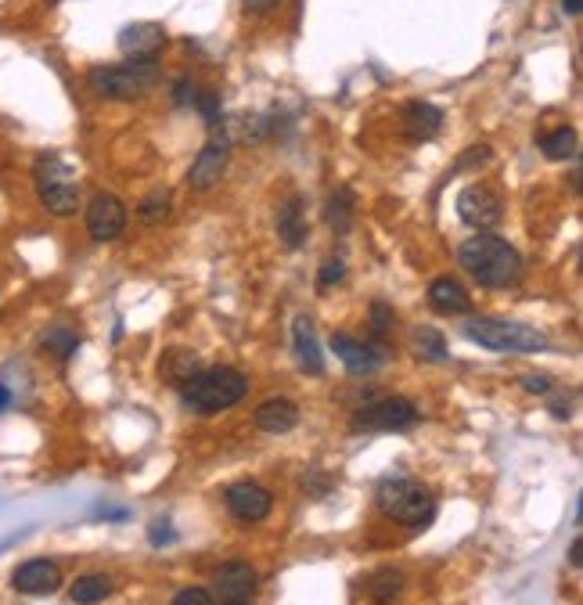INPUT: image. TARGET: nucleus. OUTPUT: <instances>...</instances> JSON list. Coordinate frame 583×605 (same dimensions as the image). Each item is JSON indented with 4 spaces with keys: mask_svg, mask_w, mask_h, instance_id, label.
<instances>
[{
    "mask_svg": "<svg viewBox=\"0 0 583 605\" xmlns=\"http://www.w3.org/2000/svg\"><path fill=\"white\" fill-rule=\"evenodd\" d=\"M461 267L483 285V289H508L522 278V256L512 242L479 231L476 238L461 242Z\"/></svg>",
    "mask_w": 583,
    "mask_h": 605,
    "instance_id": "nucleus-1",
    "label": "nucleus"
},
{
    "mask_svg": "<svg viewBox=\"0 0 583 605\" xmlns=\"http://www.w3.org/2000/svg\"><path fill=\"white\" fill-rule=\"evenodd\" d=\"M375 505L382 515H389L393 523L411 526V530H422L432 523L436 515V497L429 487L414 483V479H382L375 490Z\"/></svg>",
    "mask_w": 583,
    "mask_h": 605,
    "instance_id": "nucleus-2",
    "label": "nucleus"
},
{
    "mask_svg": "<svg viewBox=\"0 0 583 605\" xmlns=\"http://www.w3.org/2000/svg\"><path fill=\"white\" fill-rule=\"evenodd\" d=\"M184 400H188L195 411L202 415H216V411H227V407L242 404V397L249 393V379L242 371L234 368H202L195 379L184 382Z\"/></svg>",
    "mask_w": 583,
    "mask_h": 605,
    "instance_id": "nucleus-3",
    "label": "nucleus"
},
{
    "mask_svg": "<svg viewBox=\"0 0 583 605\" xmlns=\"http://www.w3.org/2000/svg\"><path fill=\"white\" fill-rule=\"evenodd\" d=\"M465 335L472 343L486 346L497 353H540L548 350V335L537 332L533 325L519 321H497V317H472L465 325Z\"/></svg>",
    "mask_w": 583,
    "mask_h": 605,
    "instance_id": "nucleus-4",
    "label": "nucleus"
},
{
    "mask_svg": "<svg viewBox=\"0 0 583 605\" xmlns=\"http://www.w3.org/2000/svg\"><path fill=\"white\" fill-rule=\"evenodd\" d=\"M155 80H159L155 62L98 65V69H90V91L98 94V98H112V101L141 98L144 91H152Z\"/></svg>",
    "mask_w": 583,
    "mask_h": 605,
    "instance_id": "nucleus-5",
    "label": "nucleus"
},
{
    "mask_svg": "<svg viewBox=\"0 0 583 605\" xmlns=\"http://www.w3.org/2000/svg\"><path fill=\"white\" fill-rule=\"evenodd\" d=\"M36 188H40V202L51 209L54 217H72L76 206H80V184H76V173L54 159V155H44L36 163Z\"/></svg>",
    "mask_w": 583,
    "mask_h": 605,
    "instance_id": "nucleus-6",
    "label": "nucleus"
},
{
    "mask_svg": "<svg viewBox=\"0 0 583 605\" xmlns=\"http://www.w3.org/2000/svg\"><path fill=\"white\" fill-rule=\"evenodd\" d=\"M418 422V407L407 397H382L371 400L368 407L357 411V429H368V433H400V429H411Z\"/></svg>",
    "mask_w": 583,
    "mask_h": 605,
    "instance_id": "nucleus-7",
    "label": "nucleus"
},
{
    "mask_svg": "<svg viewBox=\"0 0 583 605\" xmlns=\"http://www.w3.org/2000/svg\"><path fill=\"white\" fill-rule=\"evenodd\" d=\"M224 505L238 523H263L270 515V508H274V494H270L263 483H252L249 479V483H234V487H227Z\"/></svg>",
    "mask_w": 583,
    "mask_h": 605,
    "instance_id": "nucleus-8",
    "label": "nucleus"
},
{
    "mask_svg": "<svg viewBox=\"0 0 583 605\" xmlns=\"http://www.w3.org/2000/svg\"><path fill=\"white\" fill-rule=\"evenodd\" d=\"M501 213H504L501 199H497L490 188H483V184H468L458 195V217L465 220L468 227H476V231L497 227L501 224Z\"/></svg>",
    "mask_w": 583,
    "mask_h": 605,
    "instance_id": "nucleus-9",
    "label": "nucleus"
},
{
    "mask_svg": "<svg viewBox=\"0 0 583 605\" xmlns=\"http://www.w3.org/2000/svg\"><path fill=\"white\" fill-rule=\"evenodd\" d=\"M126 206L116 199V195H98L90 199L87 206V231L94 242H116L119 235L126 231Z\"/></svg>",
    "mask_w": 583,
    "mask_h": 605,
    "instance_id": "nucleus-10",
    "label": "nucleus"
},
{
    "mask_svg": "<svg viewBox=\"0 0 583 605\" xmlns=\"http://www.w3.org/2000/svg\"><path fill=\"white\" fill-rule=\"evenodd\" d=\"M119 47L130 62H155L166 47V29L159 22H134L119 33Z\"/></svg>",
    "mask_w": 583,
    "mask_h": 605,
    "instance_id": "nucleus-11",
    "label": "nucleus"
},
{
    "mask_svg": "<svg viewBox=\"0 0 583 605\" xmlns=\"http://www.w3.org/2000/svg\"><path fill=\"white\" fill-rule=\"evenodd\" d=\"M58 584H62V569L51 559L22 562L15 569V577H11V587L18 595H51V591H58Z\"/></svg>",
    "mask_w": 583,
    "mask_h": 605,
    "instance_id": "nucleus-12",
    "label": "nucleus"
},
{
    "mask_svg": "<svg viewBox=\"0 0 583 605\" xmlns=\"http://www.w3.org/2000/svg\"><path fill=\"white\" fill-rule=\"evenodd\" d=\"M332 350L339 353V361L346 364L350 375H375L382 364H386V353L371 343H360L350 335H332Z\"/></svg>",
    "mask_w": 583,
    "mask_h": 605,
    "instance_id": "nucleus-13",
    "label": "nucleus"
},
{
    "mask_svg": "<svg viewBox=\"0 0 583 605\" xmlns=\"http://www.w3.org/2000/svg\"><path fill=\"white\" fill-rule=\"evenodd\" d=\"M227 155H231V148H227V141H209L202 152H198V159L191 163L188 170V184L195 191H209L213 184H220V177H224L227 170Z\"/></svg>",
    "mask_w": 583,
    "mask_h": 605,
    "instance_id": "nucleus-14",
    "label": "nucleus"
},
{
    "mask_svg": "<svg viewBox=\"0 0 583 605\" xmlns=\"http://www.w3.org/2000/svg\"><path fill=\"white\" fill-rule=\"evenodd\" d=\"M256 569L249 566L245 559H231L220 566V573H216V591L220 595H227L231 602H245V598L256 591Z\"/></svg>",
    "mask_w": 583,
    "mask_h": 605,
    "instance_id": "nucleus-15",
    "label": "nucleus"
},
{
    "mask_svg": "<svg viewBox=\"0 0 583 605\" xmlns=\"http://www.w3.org/2000/svg\"><path fill=\"white\" fill-rule=\"evenodd\" d=\"M404 130L411 141H432L443 130V109L432 101H411L404 109Z\"/></svg>",
    "mask_w": 583,
    "mask_h": 605,
    "instance_id": "nucleus-16",
    "label": "nucleus"
},
{
    "mask_svg": "<svg viewBox=\"0 0 583 605\" xmlns=\"http://www.w3.org/2000/svg\"><path fill=\"white\" fill-rule=\"evenodd\" d=\"M292 350H296V361L306 375H321L324 371V357H321V346H317V335H314V321L299 314L296 325H292Z\"/></svg>",
    "mask_w": 583,
    "mask_h": 605,
    "instance_id": "nucleus-17",
    "label": "nucleus"
},
{
    "mask_svg": "<svg viewBox=\"0 0 583 605\" xmlns=\"http://www.w3.org/2000/svg\"><path fill=\"white\" fill-rule=\"evenodd\" d=\"M296 425H299V407L292 404V400L270 397L256 407V429H263V433H274V436L292 433Z\"/></svg>",
    "mask_w": 583,
    "mask_h": 605,
    "instance_id": "nucleus-18",
    "label": "nucleus"
},
{
    "mask_svg": "<svg viewBox=\"0 0 583 605\" xmlns=\"http://www.w3.org/2000/svg\"><path fill=\"white\" fill-rule=\"evenodd\" d=\"M306 202L299 199V195H292V199H285L278 206V238L288 245V249H299V245L306 242Z\"/></svg>",
    "mask_w": 583,
    "mask_h": 605,
    "instance_id": "nucleus-19",
    "label": "nucleus"
},
{
    "mask_svg": "<svg viewBox=\"0 0 583 605\" xmlns=\"http://www.w3.org/2000/svg\"><path fill=\"white\" fill-rule=\"evenodd\" d=\"M429 303H432V310H440V314H465L472 299H468V292H465L461 281L440 278V281H432L429 285Z\"/></svg>",
    "mask_w": 583,
    "mask_h": 605,
    "instance_id": "nucleus-20",
    "label": "nucleus"
},
{
    "mask_svg": "<svg viewBox=\"0 0 583 605\" xmlns=\"http://www.w3.org/2000/svg\"><path fill=\"white\" fill-rule=\"evenodd\" d=\"M162 379L173 382V386H184L188 379H195L198 371H202V364H198V357L191 350H170L166 357H162L159 364Z\"/></svg>",
    "mask_w": 583,
    "mask_h": 605,
    "instance_id": "nucleus-21",
    "label": "nucleus"
},
{
    "mask_svg": "<svg viewBox=\"0 0 583 605\" xmlns=\"http://www.w3.org/2000/svg\"><path fill=\"white\" fill-rule=\"evenodd\" d=\"M108 595H112V580L101 577V573H87V577H80L69 587V598L76 605H98L105 602Z\"/></svg>",
    "mask_w": 583,
    "mask_h": 605,
    "instance_id": "nucleus-22",
    "label": "nucleus"
},
{
    "mask_svg": "<svg viewBox=\"0 0 583 605\" xmlns=\"http://www.w3.org/2000/svg\"><path fill=\"white\" fill-rule=\"evenodd\" d=\"M353 209H357L353 188H335V195L328 199V224L335 227V235H346L353 227Z\"/></svg>",
    "mask_w": 583,
    "mask_h": 605,
    "instance_id": "nucleus-23",
    "label": "nucleus"
},
{
    "mask_svg": "<svg viewBox=\"0 0 583 605\" xmlns=\"http://www.w3.org/2000/svg\"><path fill=\"white\" fill-rule=\"evenodd\" d=\"M400 591H404V577L396 569H382L368 580V595L375 598V605H393Z\"/></svg>",
    "mask_w": 583,
    "mask_h": 605,
    "instance_id": "nucleus-24",
    "label": "nucleus"
},
{
    "mask_svg": "<svg viewBox=\"0 0 583 605\" xmlns=\"http://www.w3.org/2000/svg\"><path fill=\"white\" fill-rule=\"evenodd\" d=\"M540 152L548 155V159H555V163L569 159V155L576 152V130L573 127H555L551 134L540 137Z\"/></svg>",
    "mask_w": 583,
    "mask_h": 605,
    "instance_id": "nucleus-25",
    "label": "nucleus"
},
{
    "mask_svg": "<svg viewBox=\"0 0 583 605\" xmlns=\"http://www.w3.org/2000/svg\"><path fill=\"white\" fill-rule=\"evenodd\" d=\"M414 350L422 353V361H447V339L436 328H418L414 332Z\"/></svg>",
    "mask_w": 583,
    "mask_h": 605,
    "instance_id": "nucleus-26",
    "label": "nucleus"
},
{
    "mask_svg": "<svg viewBox=\"0 0 583 605\" xmlns=\"http://www.w3.org/2000/svg\"><path fill=\"white\" fill-rule=\"evenodd\" d=\"M170 206H173V199H170V191H152L148 199L141 202V209H137V217L144 220V224H162V220L170 217Z\"/></svg>",
    "mask_w": 583,
    "mask_h": 605,
    "instance_id": "nucleus-27",
    "label": "nucleus"
},
{
    "mask_svg": "<svg viewBox=\"0 0 583 605\" xmlns=\"http://www.w3.org/2000/svg\"><path fill=\"white\" fill-rule=\"evenodd\" d=\"M76 346H80V335L69 332V328H51V332L44 335V350H51L58 361H69Z\"/></svg>",
    "mask_w": 583,
    "mask_h": 605,
    "instance_id": "nucleus-28",
    "label": "nucleus"
},
{
    "mask_svg": "<svg viewBox=\"0 0 583 605\" xmlns=\"http://www.w3.org/2000/svg\"><path fill=\"white\" fill-rule=\"evenodd\" d=\"M393 310L386 307V303H375L371 307V332H375V339H386L389 332H393Z\"/></svg>",
    "mask_w": 583,
    "mask_h": 605,
    "instance_id": "nucleus-29",
    "label": "nucleus"
},
{
    "mask_svg": "<svg viewBox=\"0 0 583 605\" xmlns=\"http://www.w3.org/2000/svg\"><path fill=\"white\" fill-rule=\"evenodd\" d=\"M342 274H346V263H342V260H328V263H324V267H321V278H317V289L328 292V289H332V285H339Z\"/></svg>",
    "mask_w": 583,
    "mask_h": 605,
    "instance_id": "nucleus-30",
    "label": "nucleus"
},
{
    "mask_svg": "<svg viewBox=\"0 0 583 605\" xmlns=\"http://www.w3.org/2000/svg\"><path fill=\"white\" fill-rule=\"evenodd\" d=\"M173 605H213V598H209V591H202V587H184V591H177Z\"/></svg>",
    "mask_w": 583,
    "mask_h": 605,
    "instance_id": "nucleus-31",
    "label": "nucleus"
},
{
    "mask_svg": "<svg viewBox=\"0 0 583 605\" xmlns=\"http://www.w3.org/2000/svg\"><path fill=\"white\" fill-rule=\"evenodd\" d=\"M490 148L486 145H479V148H468L465 155H461V163H458V170H472V166H483V163H490Z\"/></svg>",
    "mask_w": 583,
    "mask_h": 605,
    "instance_id": "nucleus-32",
    "label": "nucleus"
},
{
    "mask_svg": "<svg viewBox=\"0 0 583 605\" xmlns=\"http://www.w3.org/2000/svg\"><path fill=\"white\" fill-rule=\"evenodd\" d=\"M195 105H198V112H202V116L209 119V123H216V112H220V101H216V94H213V91L202 94V98H198Z\"/></svg>",
    "mask_w": 583,
    "mask_h": 605,
    "instance_id": "nucleus-33",
    "label": "nucleus"
},
{
    "mask_svg": "<svg viewBox=\"0 0 583 605\" xmlns=\"http://www.w3.org/2000/svg\"><path fill=\"white\" fill-rule=\"evenodd\" d=\"M522 386L530 389V393H548L551 382L544 379V375H526V379H522Z\"/></svg>",
    "mask_w": 583,
    "mask_h": 605,
    "instance_id": "nucleus-34",
    "label": "nucleus"
},
{
    "mask_svg": "<svg viewBox=\"0 0 583 605\" xmlns=\"http://www.w3.org/2000/svg\"><path fill=\"white\" fill-rule=\"evenodd\" d=\"M281 0H245V11H252V15H263V11L278 8Z\"/></svg>",
    "mask_w": 583,
    "mask_h": 605,
    "instance_id": "nucleus-35",
    "label": "nucleus"
},
{
    "mask_svg": "<svg viewBox=\"0 0 583 605\" xmlns=\"http://www.w3.org/2000/svg\"><path fill=\"white\" fill-rule=\"evenodd\" d=\"M569 566H573V569L583 566V541H580V537H576L573 548H569Z\"/></svg>",
    "mask_w": 583,
    "mask_h": 605,
    "instance_id": "nucleus-36",
    "label": "nucleus"
},
{
    "mask_svg": "<svg viewBox=\"0 0 583 605\" xmlns=\"http://www.w3.org/2000/svg\"><path fill=\"white\" fill-rule=\"evenodd\" d=\"M566 4V15H580V8H583V0H562Z\"/></svg>",
    "mask_w": 583,
    "mask_h": 605,
    "instance_id": "nucleus-37",
    "label": "nucleus"
},
{
    "mask_svg": "<svg viewBox=\"0 0 583 605\" xmlns=\"http://www.w3.org/2000/svg\"><path fill=\"white\" fill-rule=\"evenodd\" d=\"M8 404H11V389H8V386H0V411H4Z\"/></svg>",
    "mask_w": 583,
    "mask_h": 605,
    "instance_id": "nucleus-38",
    "label": "nucleus"
},
{
    "mask_svg": "<svg viewBox=\"0 0 583 605\" xmlns=\"http://www.w3.org/2000/svg\"><path fill=\"white\" fill-rule=\"evenodd\" d=\"M227 605H249V602H227Z\"/></svg>",
    "mask_w": 583,
    "mask_h": 605,
    "instance_id": "nucleus-39",
    "label": "nucleus"
}]
</instances>
